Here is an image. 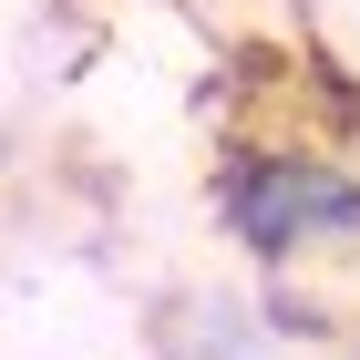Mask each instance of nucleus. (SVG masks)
<instances>
[{
  "mask_svg": "<svg viewBox=\"0 0 360 360\" xmlns=\"http://www.w3.org/2000/svg\"><path fill=\"white\" fill-rule=\"evenodd\" d=\"M217 217L237 226V248L257 268H299V257L360 248V165H340L319 144H248L217 175Z\"/></svg>",
  "mask_w": 360,
  "mask_h": 360,
  "instance_id": "obj_1",
  "label": "nucleus"
}]
</instances>
